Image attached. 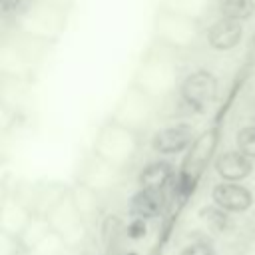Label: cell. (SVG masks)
I'll list each match as a JSON object with an SVG mask.
<instances>
[{"instance_id": "1", "label": "cell", "mask_w": 255, "mask_h": 255, "mask_svg": "<svg viewBox=\"0 0 255 255\" xmlns=\"http://www.w3.org/2000/svg\"><path fill=\"white\" fill-rule=\"evenodd\" d=\"M181 80L179 54L151 40V44L141 54L129 84L161 104L177 94Z\"/></svg>"}, {"instance_id": "2", "label": "cell", "mask_w": 255, "mask_h": 255, "mask_svg": "<svg viewBox=\"0 0 255 255\" xmlns=\"http://www.w3.org/2000/svg\"><path fill=\"white\" fill-rule=\"evenodd\" d=\"M50 50V44L34 40L16 28L6 30L0 38V78L34 82Z\"/></svg>"}, {"instance_id": "3", "label": "cell", "mask_w": 255, "mask_h": 255, "mask_svg": "<svg viewBox=\"0 0 255 255\" xmlns=\"http://www.w3.org/2000/svg\"><path fill=\"white\" fill-rule=\"evenodd\" d=\"M10 20L12 28L18 32L54 46L68 26V10L42 0H28L24 8Z\"/></svg>"}, {"instance_id": "4", "label": "cell", "mask_w": 255, "mask_h": 255, "mask_svg": "<svg viewBox=\"0 0 255 255\" xmlns=\"http://www.w3.org/2000/svg\"><path fill=\"white\" fill-rule=\"evenodd\" d=\"M139 149H141V135L116 124L110 118L98 128L92 141V153H96L98 157L106 159L108 163L124 171L135 161Z\"/></svg>"}, {"instance_id": "5", "label": "cell", "mask_w": 255, "mask_h": 255, "mask_svg": "<svg viewBox=\"0 0 255 255\" xmlns=\"http://www.w3.org/2000/svg\"><path fill=\"white\" fill-rule=\"evenodd\" d=\"M159 106L161 104H157L145 92H141L139 88L129 84L122 92L114 110L110 112V120H114L116 124L143 135L155 124V120L159 116Z\"/></svg>"}, {"instance_id": "6", "label": "cell", "mask_w": 255, "mask_h": 255, "mask_svg": "<svg viewBox=\"0 0 255 255\" xmlns=\"http://www.w3.org/2000/svg\"><path fill=\"white\" fill-rule=\"evenodd\" d=\"M201 22L165 12V10H155L153 22H151V36L153 42L181 54L197 48L201 40Z\"/></svg>"}, {"instance_id": "7", "label": "cell", "mask_w": 255, "mask_h": 255, "mask_svg": "<svg viewBox=\"0 0 255 255\" xmlns=\"http://www.w3.org/2000/svg\"><path fill=\"white\" fill-rule=\"evenodd\" d=\"M217 141H219L217 129L215 128H207V129L199 131L197 139L193 141V145L185 153V159H183L181 169L177 171V177H175V183H173L175 195L181 201L187 199L193 193L197 181L201 179L207 163L211 161V157L215 153Z\"/></svg>"}, {"instance_id": "8", "label": "cell", "mask_w": 255, "mask_h": 255, "mask_svg": "<svg viewBox=\"0 0 255 255\" xmlns=\"http://www.w3.org/2000/svg\"><path fill=\"white\" fill-rule=\"evenodd\" d=\"M219 94V78L207 68H195L187 72L179 84V102L191 114L207 112Z\"/></svg>"}, {"instance_id": "9", "label": "cell", "mask_w": 255, "mask_h": 255, "mask_svg": "<svg viewBox=\"0 0 255 255\" xmlns=\"http://www.w3.org/2000/svg\"><path fill=\"white\" fill-rule=\"evenodd\" d=\"M46 217H48L54 233H58L70 249L80 247V243L86 239L88 225L82 219V215H80V211L72 199L70 189L58 199V203L46 213Z\"/></svg>"}, {"instance_id": "10", "label": "cell", "mask_w": 255, "mask_h": 255, "mask_svg": "<svg viewBox=\"0 0 255 255\" xmlns=\"http://www.w3.org/2000/svg\"><path fill=\"white\" fill-rule=\"evenodd\" d=\"M197 135L199 133L195 131L193 122L175 120V122H169L153 131V135L149 139V147L159 157H173V155L187 153L189 147L193 145V141L197 139Z\"/></svg>"}, {"instance_id": "11", "label": "cell", "mask_w": 255, "mask_h": 255, "mask_svg": "<svg viewBox=\"0 0 255 255\" xmlns=\"http://www.w3.org/2000/svg\"><path fill=\"white\" fill-rule=\"evenodd\" d=\"M124 173H126L124 169L108 163L106 159L98 157L96 153H90L84 159L76 181L88 185L90 189H94L98 193H104V191H110L116 185H120L122 179H124Z\"/></svg>"}, {"instance_id": "12", "label": "cell", "mask_w": 255, "mask_h": 255, "mask_svg": "<svg viewBox=\"0 0 255 255\" xmlns=\"http://www.w3.org/2000/svg\"><path fill=\"white\" fill-rule=\"evenodd\" d=\"M209 195H211V203L227 213H247L255 203L253 191L243 183L219 181L211 187Z\"/></svg>"}, {"instance_id": "13", "label": "cell", "mask_w": 255, "mask_h": 255, "mask_svg": "<svg viewBox=\"0 0 255 255\" xmlns=\"http://www.w3.org/2000/svg\"><path fill=\"white\" fill-rule=\"evenodd\" d=\"M255 161L241 153L239 149H225L219 155H215L213 169L221 181H231V183H241L253 173Z\"/></svg>"}, {"instance_id": "14", "label": "cell", "mask_w": 255, "mask_h": 255, "mask_svg": "<svg viewBox=\"0 0 255 255\" xmlns=\"http://www.w3.org/2000/svg\"><path fill=\"white\" fill-rule=\"evenodd\" d=\"M0 100L4 110L12 114H26L34 106V82L28 80H0Z\"/></svg>"}, {"instance_id": "15", "label": "cell", "mask_w": 255, "mask_h": 255, "mask_svg": "<svg viewBox=\"0 0 255 255\" xmlns=\"http://www.w3.org/2000/svg\"><path fill=\"white\" fill-rule=\"evenodd\" d=\"M205 38H207V46L213 52H231L243 40V24L219 16L209 24Z\"/></svg>"}, {"instance_id": "16", "label": "cell", "mask_w": 255, "mask_h": 255, "mask_svg": "<svg viewBox=\"0 0 255 255\" xmlns=\"http://www.w3.org/2000/svg\"><path fill=\"white\" fill-rule=\"evenodd\" d=\"M167 205V195L165 189H137L128 205V211L131 217L139 219H155L165 211Z\"/></svg>"}, {"instance_id": "17", "label": "cell", "mask_w": 255, "mask_h": 255, "mask_svg": "<svg viewBox=\"0 0 255 255\" xmlns=\"http://www.w3.org/2000/svg\"><path fill=\"white\" fill-rule=\"evenodd\" d=\"M175 177H177L175 165L165 157H157L139 169L135 181H137V189H165L171 181H175Z\"/></svg>"}, {"instance_id": "18", "label": "cell", "mask_w": 255, "mask_h": 255, "mask_svg": "<svg viewBox=\"0 0 255 255\" xmlns=\"http://www.w3.org/2000/svg\"><path fill=\"white\" fill-rule=\"evenodd\" d=\"M157 8L195 22H203L213 10H217V0H157Z\"/></svg>"}, {"instance_id": "19", "label": "cell", "mask_w": 255, "mask_h": 255, "mask_svg": "<svg viewBox=\"0 0 255 255\" xmlns=\"http://www.w3.org/2000/svg\"><path fill=\"white\" fill-rule=\"evenodd\" d=\"M70 193H72V199L82 215V219L86 221L88 227H92L98 219V213H100V199H98V191L90 189L88 185L76 181L72 187H70Z\"/></svg>"}, {"instance_id": "20", "label": "cell", "mask_w": 255, "mask_h": 255, "mask_svg": "<svg viewBox=\"0 0 255 255\" xmlns=\"http://www.w3.org/2000/svg\"><path fill=\"white\" fill-rule=\"evenodd\" d=\"M221 18L235 22H247L255 14V0H217V10Z\"/></svg>"}, {"instance_id": "21", "label": "cell", "mask_w": 255, "mask_h": 255, "mask_svg": "<svg viewBox=\"0 0 255 255\" xmlns=\"http://www.w3.org/2000/svg\"><path fill=\"white\" fill-rule=\"evenodd\" d=\"M197 215L211 233H225L231 229V213L223 211L221 207H217L213 203L203 205Z\"/></svg>"}, {"instance_id": "22", "label": "cell", "mask_w": 255, "mask_h": 255, "mask_svg": "<svg viewBox=\"0 0 255 255\" xmlns=\"http://www.w3.org/2000/svg\"><path fill=\"white\" fill-rule=\"evenodd\" d=\"M235 149L255 161V124L241 126L235 133Z\"/></svg>"}, {"instance_id": "23", "label": "cell", "mask_w": 255, "mask_h": 255, "mask_svg": "<svg viewBox=\"0 0 255 255\" xmlns=\"http://www.w3.org/2000/svg\"><path fill=\"white\" fill-rule=\"evenodd\" d=\"M177 255H217V249L205 237H195L193 241L185 243Z\"/></svg>"}, {"instance_id": "24", "label": "cell", "mask_w": 255, "mask_h": 255, "mask_svg": "<svg viewBox=\"0 0 255 255\" xmlns=\"http://www.w3.org/2000/svg\"><path fill=\"white\" fill-rule=\"evenodd\" d=\"M126 237L129 241H141L145 235H147V221L145 219H139V217H131L129 223L126 225Z\"/></svg>"}, {"instance_id": "25", "label": "cell", "mask_w": 255, "mask_h": 255, "mask_svg": "<svg viewBox=\"0 0 255 255\" xmlns=\"http://www.w3.org/2000/svg\"><path fill=\"white\" fill-rule=\"evenodd\" d=\"M42 2H48L52 6H58V8H64V10H70L74 6L76 0H42Z\"/></svg>"}, {"instance_id": "26", "label": "cell", "mask_w": 255, "mask_h": 255, "mask_svg": "<svg viewBox=\"0 0 255 255\" xmlns=\"http://www.w3.org/2000/svg\"><path fill=\"white\" fill-rule=\"evenodd\" d=\"M124 255H139L137 251H128V253H124Z\"/></svg>"}, {"instance_id": "27", "label": "cell", "mask_w": 255, "mask_h": 255, "mask_svg": "<svg viewBox=\"0 0 255 255\" xmlns=\"http://www.w3.org/2000/svg\"><path fill=\"white\" fill-rule=\"evenodd\" d=\"M253 46H255V36H253Z\"/></svg>"}]
</instances>
